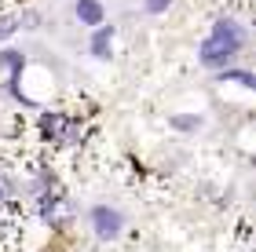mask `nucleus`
Instances as JSON below:
<instances>
[{
  "label": "nucleus",
  "mask_w": 256,
  "mask_h": 252,
  "mask_svg": "<svg viewBox=\"0 0 256 252\" xmlns=\"http://www.w3.org/2000/svg\"><path fill=\"white\" fill-rule=\"evenodd\" d=\"M246 48V26L234 18H216V26L208 29V37L202 40V48H198V62L205 66V70H227L230 62H234V55Z\"/></svg>",
  "instance_id": "1"
},
{
  "label": "nucleus",
  "mask_w": 256,
  "mask_h": 252,
  "mask_svg": "<svg viewBox=\"0 0 256 252\" xmlns=\"http://www.w3.org/2000/svg\"><path fill=\"white\" fill-rule=\"evenodd\" d=\"M88 223H92V231H96L99 242H114V238H121V231H124V212L114 209V205H96V209L88 212Z\"/></svg>",
  "instance_id": "2"
},
{
  "label": "nucleus",
  "mask_w": 256,
  "mask_h": 252,
  "mask_svg": "<svg viewBox=\"0 0 256 252\" xmlns=\"http://www.w3.org/2000/svg\"><path fill=\"white\" fill-rule=\"evenodd\" d=\"M114 37H118V29H114V26H106V22L96 26V29H92V40H88V55H92V59H99V62H106L114 55Z\"/></svg>",
  "instance_id": "3"
},
{
  "label": "nucleus",
  "mask_w": 256,
  "mask_h": 252,
  "mask_svg": "<svg viewBox=\"0 0 256 252\" xmlns=\"http://www.w3.org/2000/svg\"><path fill=\"white\" fill-rule=\"evenodd\" d=\"M22 62H26V59H22V51H0V66H8V91H11V95H15L18 102H26V106H33V102L26 99V95H22V88H18V73H22Z\"/></svg>",
  "instance_id": "4"
},
{
  "label": "nucleus",
  "mask_w": 256,
  "mask_h": 252,
  "mask_svg": "<svg viewBox=\"0 0 256 252\" xmlns=\"http://www.w3.org/2000/svg\"><path fill=\"white\" fill-rule=\"evenodd\" d=\"M74 15L80 18V26H92V29L106 22V11H102L99 0H77V4H74Z\"/></svg>",
  "instance_id": "5"
},
{
  "label": "nucleus",
  "mask_w": 256,
  "mask_h": 252,
  "mask_svg": "<svg viewBox=\"0 0 256 252\" xmlns=\"http://www.w3.org/2000/svg\"><path fill=\"white\" fill-rule=\"evenodd\" d=\"M62 128H66V113H40V135L48 143H59Z\"/></svg>",
  "instance_id": "6"
},
{
  "label": "nucleus",
  "mask_w": 256,
  "mask_h": 252,
  "mask_svg": "<svg viewBox=\"0 0 256 252\" xmlns=\"http://www.w3.org/2000/svg\"><path fill=\"white\" fill-rule=\"evenodd\" d=\"M216 81H220V84H238V88H246V91L256 88V77H252L249 70H230V66L216 73Z\"/></svg>",
  "instance_id": "7"
},
{
  "label": "nucleus",
  "mask_w": 256,
  "mask_h": 252,
  "mask_svg": "<svg viewBox=\"0 0 256 252\" xmlns=\"http://www.w3.org/2000/svg\"><path fill=\"white\" fill-rule=\"evenodd\" d=\"M205 124V117H198V113H172L168 117V128H176V132H198Z\"/></svg>",
  "instance_id": "8"
},
{
  "label": "nucleus",
  "mask_w": 256,
  "mask_h": 252,
  "mask_svg": "<svg viewBox=\"0 0 256 252\" xmlns=\"http://www.w3.org/2000/svg\"><path fill=\"white\" fill-rule=\"evenodd\" d=\"M80 135H84L80 121H77V117H66V128H62V135H59V143H66V146H77V143H80Z\"/></svg>",
  "instance_id": "9"
},
{
  "label": "nucleus",
  "mask_w": 256,
  "mask_h": 252,
  "mask_svg": "<svg viewBox=\"0 0 256 252\" xmlns=\"http://www.w3.org/2000/svg\"><path fill=\"white\" fill-rule=\"evenodd\" d=\"M18 29H22V18H18V15H0V40L15 37Z\"/></svg>",
  "instance_id": "10"
},
{
  "label": "nucleus",
  "mask_w": 256,
  "mask_h": 252,
  "mask_svg": "<svg viewBox=\"0 0 256 252\" xmlns=\"http://www.w3.org/2000/svg\"><path fill=\"white\" fill-rule=\"evenodd\" d=\"M168 7H172V0H143V11H146V15H165Z\"/></svg>",
  "instance_id": "11"
},
{
  "label": "nucleus",
  "mask_w": 256,
  "mask_h": 252,
  "mask_svg": "<svg viewBox=\"0 0 256 252\" xmlns=\"http://www.w3.org/2000/svg\"><path fill=\"white\" fill-rule=\"evenodd\" d=\"M11 190H15V183H11L8 176H0V201H8V198H11Z\"/></svg>",
  "instance_id": "12"
}]
</instances>
